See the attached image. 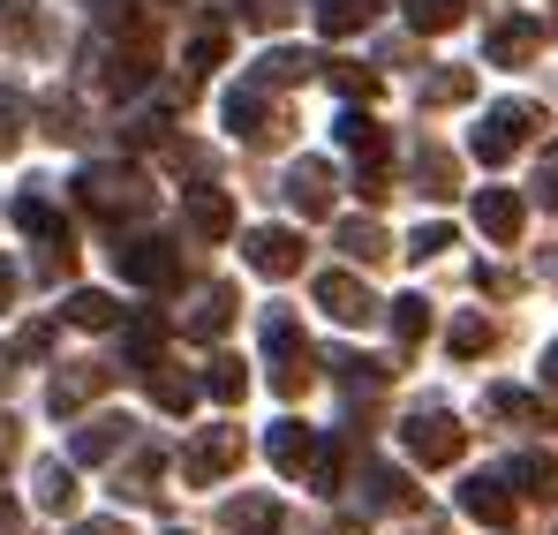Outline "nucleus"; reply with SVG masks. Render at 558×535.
I'll list each match as a JSON object with an SVG mask.
<instances>
[{"instance_id": "obj_1", "label": "nucleus", "mask_w": 558, "mask_h": 535, "mask_svg": "<svg viewBox=\"0 0 558 535\" xmlns=\"http://www.w3.org/2000/svg\"><path fill=\"white\" fill-rule=\"evenodd\" d=\"M408 452H415L423 467H438V460L461 452V430H453L446 415H415V423H408Z\"/></svg>"}, {"instance_id": "obj_2", "label": "nucleus", "mask_w": 558, "mask_h": 535, "mask_svg": "<svg viewBox=\"0 0 558 535\" xmlns=\"http://www.w3.org/2000/svg\"><path fill=\"white\" fill-rule=\"evenodd\" d=\"M461 506H468V521H483V528H506V521H513V498H506V483H490V475L468 483Z\"/></svg>"}, {"instance_id": "obj_3", "label": "nucleus", "mask_w": 558, "mask_h": 535, "mask_svg": "<svg viewBox=\"0 0 558 535\" xmlns=\"http://www.w3.org/2000/svg\"><path fill=\"white\" fill-rule=\"evenodd\" d=\"M234 452H242V438H234V430H219V438H204V446L182 460V475H189V483H211V475H219Z\"/></svg>"}, {"instance_id": "obj_4", "label": "nucleus", "mask_w": 558, "mask_h": 535, "mask_svg": "<svg viewBox=\"0 0 558 535\" xmlns=\"http://www.w3.org/2000/svg\"><path fill=\"white\" fill-rule=\"evenodd\" d=\"M227 528H234V535H272L279 528V506H272V498H242V506H227Z\"/></svg>"}, {"instance_id": "obj_5", "label": "nucleus", "mask_w": 558, "mask_h": 535, "mask_svg": "<svg viewBox=\"0 0 558 535\" xmlns=\"http://www.w3.org/2000/svg\"><path fill=\"white\" fill-rule=\"evenodd\" d=\"M38 506L69 513V506H76V475H69V467H38Z\"/></svg>"}, {"instance_id": "obj_6", "label": "nucleus", "mask_w": 558, "mask_h": 535, "mask_svg": "<svg viewBox=\"0 0 558 535\" xmlns=\"http://www.w3.org/2000/svg\"><path fill=\"white\" fill-rule=\"evenodd\" d=\"M272 460L287 467V475H294V467L310 460V430H302V423H279V438H272Z\"/></svg>"}, {"instance_id": "obj_7", "label": "nucleus", "mask_w": 558, "mask_h": 535, "mask_svg": "<svg viewBox=\"0 0 558 535\" xmlns=\"http://www.w3.org/2000/svg\"><path fill=\"white\" fill-rule=\"evenodd\" d=\"M250 257H257V271H287V265H294V242H287V234H257Z\"/></svg>"}, {"instance_id": "obj_8", "label": "nucleus", "mask_w": 558, "mask_h": 535, "mask_svg": "<svg viewBox=\"0 0 558 535\" xmlns=\"http://www.w3.org/2000/svg\"><path fill=\"white\" fill-rule=\"evenodd\" d=\"M76 535H129V528H121V521H84Z\"/></svg>"}, {"instance_id": "obj_9", "label": "nucleus", "mask_w": 558, "mask_h": 535, "mask_svg": "<svg viewBox=\"0 0 558 535\" xmlns=\"http://www.w3.org/2000/svg\"><path fill=\"white\" fill-rule=\"evenodd\" d=\"M544 377H551V385H558V348H551V355H544Z\"/></svg>"}]
</instances>
